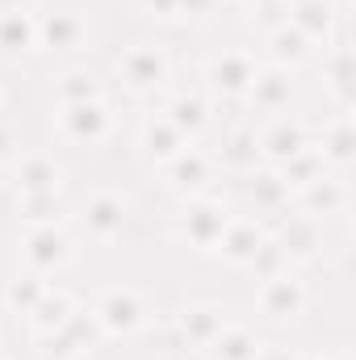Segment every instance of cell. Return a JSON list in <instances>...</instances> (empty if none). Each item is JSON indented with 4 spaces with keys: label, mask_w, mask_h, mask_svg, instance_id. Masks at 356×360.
<instances>
[{
    "label": "cell",
    "mask_w": 356,
    "mask_h": 360,
    "mask_svg": "<svg viewBox=\"0 0 356 360\" xmlns=\"http://www.w3.org/2000/svg\"><path fill=\"white\" fill-rule=\"evenodd\" d=\"M101 25L96 13L80 0H51L38 4V55L59 63H80L96 51Z\"/></svg>",
    "instance_id": "6da1fadb"
},
{
    "label": "cell",
    "mask_w": 356,
    "mask_h": 360,
    "mask_svg": "<svg viewBox=\"0 0 356 360\" xmlns=\"http://www.w3.org/2000/svg\"><path fill=\"white\" fill-rule=\"evenodd\" d=\"M113 80L139 105H160V96L177 80V59L160 38H134L113 55Z\"/></svg>",
    "instance_id": "7a4b0ae2"
},
{
    "label": "cell",
    "mask_w": 356,
    "mask_h": 360,
    "mask_svg": "<svg viewBox=\"0 0 356 360\" xmlns=\"http://www.w3.org/2000/svg\"><path fill=\"white\" fill-rule=\"evenodd\" d=\"M92 319L101 323V331L109 340H134L143 331H151L160 319H164V306L151 289H139V285H109V289H96L89 302Z\"/></svg>",
    "instance_id": "3957f363"
},
{
    "label": "cell",
    "mask_w": 356,
    "mask_h": 360,
    "mask_svg": "<svg viewBox=\"0 0 356 360\" xmlns=\"http://www.w3.org/2000/svg\"><path fill=\"white\" fill-rule=\"evenodd\" d=\"M130 214H134L130 193L117 184H96L80 197V205H72V222H76L80 239L92 248H113L126 235Z\"/></svg>",
    "instance_id": "277c9868"
},
{
    "label": "cell",
    "mask_w": 356,
    "mask_h": 360,
    "mask_svg": "<svg viewBox=\"0 0 356 360\" xmlns=\"http://www.w3.org/2000/svg\"><path fill=\"white\" fill-rule=\"evenodd\" d=\"M51 130L63 147H80V151H96L109 147L122 130V113L109 96L101 101H80V105H59L51 117Z\"/></svg>",
    "instance_id": "5b68a950"
},
{
    "label": "cell",
    "mask_w": 356,
    "mask_h": 360,
    "mask_svg": "<svg viewBox=\"0 0 356 360\" xmlns=\"http://www.w3.org/2000/svg\"><path fill=\"white\" fill-rule=\"evenodd\" d=\"M310 302H314V289L306 281V272L285 269L276 276L256 281V293H252V314L256 323L265 327H298L306 314H310Z\"/></svg>",
    "instance_id": "8992f818"
},
{
    "label": "cell",
    "mask_w": 356,
    "mask_h": 360,
    "mask_svg": "<svg viewBox=\"0 0 356 360\" xmlns=\"http://www.w3.org/2000/svg\"><path fill=\"white\" fill-rule=\"evenodd\" d=\"M231 218H235V205L222 193H201V197L177 201V210H172V239L180 248L197 252V256H210Z\"/></svg>",
    "instance_id": "52a82bcc"
},
{
    "label": "cell",
    "mask_w": 356,
    "mask_h": 360,
    "mask_svg": "<svg viewBox=\"0 0 356 360\" xmlns=\"http://www.w3.org/2000/svg\"><path fill=\"white\" fill-rule=\"evenodd\" d=\"M256 68H260V55L248 51V46L214 51L197 68V89L205 92L214 105H235L239 109V101L248 96L252 80H256Z\"/></svg>",
    "instance_id": "ba28073f"
},
{
    "label": "cell",
    "mask_w": 356,
    "mask_h": 360,
    "mask_svg": "<svg viewBox=\"0 0 356 360\" xmlns=\"http://www.w3.org/2000/svg\"><path fill=\"white\" fill-rule=\"evenodd\" d=\"M80 256V239L68 226H34V231H17V269L55 281L59 272H68Z\"/></svg>",
    "instance_id": "9c48e42d"
},
{
    "label": "cell",
    "mask_w": 356,
    "mask_h": 360,
    "mask_svg": "<svg viewBox=\"0 0 356 360\" xmlns=\"http://www.w3.org/2000/svg\"><path fill=\"white\" fill-rule=\"evenodd\" d=\"M231 306L214 302V297H189L164 310V327L177 335V344L184 348V356H201L210 348V340L231 323Z\"/></svg>",
    "instance_id": "30bf717a"
},
{
    "label": "cell",
    "mask_w": 356,
    "mask_h": 360,
    "mask_svg": "<svg viewBox=\"0 0 356 360\" xmlns=\"http://www.w3.org/2000/svg\"><path fill=\"white\" fill-rule=\"evenodd\" d=\"M160 193L172 197V201H189V197H201V193H214L218 184V164H214V151L205 143H189L180 155H172L164 168L151 172Z\"/></svg>",
    "instance_id": "8fae6325"
},
{
    "label": "cell",
    "mask_w": 356,
    "mask_h": 360,
    "mask_svg": "<svg viewBox=\"0 0 356 360\" xmlns=\"http://www.w3.org/2000/svg\"><path fill=\"white\" fill-rule=\"evenodd\" d=\"M231 205H235L239 214H252V218H260V222L272 226L281 214L293 210V193H289V184L281 180L276 168L260 164V168L235 176V197H231Z\"/></svg>",
    "instance_id": "7c38bea8"
},
{
    "label": "cell",
    "mask_w": 356,
    "mask_h": 360,
    "mask_svg": "<svg viewBox=\"0 0 356 360\" xmlns=\"http://www.w3.org/2000/svg\"><path fill=\"white\" fill-rule=\"evenodd\" d=\"M268 231H272V239L281 243L289 269L306 272V269H314V264H323V256H327V222L289 210V214H281Z\"/></svg>",
    "instance_id": "4fadbf2b"
},
{
    "label": "cell",
    "mask_w": 356,
    "mask_h": 360,
    "mask_svg": "<svg viewBox=\"0 0 356 360\" xmlns=\"http://www.w3.org/2000/svg\"><path fill=\"white\" fill-rule=\"evenodd\" d=\"M68 164L46 151V147H30L21 151L8 168H4V184L8 197H21V193H68Z\"/></svg>",
    "instance_id": "5bb4252c"
},
{
    "label": "cell",
    "mask_w": 356,
    "mask_h": 360,
    "mask_svg": "<svg viewBox=\"0 0 356 360\" xmlns=\"http://www.w3.org/2000/svg\"><path fill=\"white\" fill-rule=\"evenodd\" d=\"M151 109H160L177 126L180 134H184V143H205L214 134V122H218V105L197 84H180V89L172 84L160 96V105H151Z\"/></svg>",
    "instance_id": "9a60e30c"
},
{
    "label": "cell",
    "mask_w": 356,
    "mask_h": 360,
    "mask_svg": "<svg viewBox=\"0 0 356 360\" xmlns=\"http://www.w3.org/2000/svg\"><path fill=\"white\" fill-rule=\"evenodd\" d=\"M256 134H260V164H268V168H281L285 160L314 147V122H306L298 113H276V117L256 122Z\"/></svg>",
    "instance_id": "2e32d148"
},
{
    "label": "cell",
    "mask_w": 356,
    "mask_h": 360,
    "mask_svg": "<svg viewBox=\"0 0 356 360\" xmlns=\"http://www.w3.org/2000/svg\"><path fill=\"white\" fill-rule=\"evenodd\" d=\"M293 89H298V72L276 68V63H260V68H256V80H252V89H248V96L239 101V117H248V122H265V117L285 113L289 101H293Z\"/></svg>",
    "instance_id": "e0dca14e"
},
{
    "label": "cell",
    "mask_w": 356,
    "mask_h": 360,
    "mask_svg": "<svg viewBox=\"0 0 356 360\" xmlns=\"http://www.w3.org/2000/svg\"><path fill=\"white\" fill-rule=\"evenodd\" d=\"M38 55V4L34 0H0V59L30 63Z\"/></svg>",
    "instance_id": "ac0fdd59"
},
{
    "label": "cell",
    "mask_w": 356,
    "mask_h": 360,
    "mask_svg": "<svg viewBox=\"0 0 356 360\" xmlns=\"http://www.w3.org/2000/svg\"><path fill=\"white\" fill-rule=\"evenodd\" d=\"M314 151L327 172L348 176L356 164V126L352 109H331L323 122H314Z\"/></svg>",
    "instance_id": "d6986e66"
},
{
    "label": "cell",
    "mask_w": 356,
    "mask_h": 360,
    "mask_svg": "<svg viewBox=\"0 0 356 360\" xmlns=\"http://www.w3.org/2000/svg\"><path fill=\"white\" fill-rule=\"evenodd\" d=\"M184 147H189L184 134H180L160 109H143V117H139V126H134V160H139L147 172L164 168V164H168L172 155H180Z\"/></svg>",
    "instance_id": "ffe728a7"
},
{
    "label": "cell",
    "mask_w": 356,
    "mask_h": 360,
    "mask_svg": "<svg viewBox=\"0 0 356 360\" xmlns=\"http://www.w3.org/2000/svg\"><path fill=\"white\" fill-rule=\"evenodd\" d=\"M214 164L222 176H243L252 168H260V134H256V122L248 117H235L222 126L218 143H214Z\"/></svg>",
    "instance_id": "44dd1931"
},
{
    "label": "cell",
    "mask_w": 356,
    "mask_h": 360,
    "mask_svg": "<svg viewBox=\"0 0 356 360\" xmlns=\"http://www.w3.org/2000/svg\"><path fill=\"white\" fill-rule=\"evenodd\" d=\"M268 239V222H260V218H252V214H239L235 210V218L227 222V231L218 235V243H214V260H222L227 269L243 272L248 264H252V256L260 252V243Z\"/></svg>",
    "instance_id": "7402d4cb"
},
{
    "label": "cell",
    "mask_w": 356,
    "mask_h": 360,
    "mask_svg": "<svg viewBox=\"0 0 356 360\" xmlns=\"http://www.w3.org/2000/svg\"><path fill=\"white\" fill-rule=\"evenodd\" d=\"M293 210L306 214V218H319V222H331V218H344L352 210V188L348 176H336V172H323L319 180H310L306 188L293 193Z\"/></svg>",
    "instance_id": "603a6c76"
},
{
    "label": "cell",
    "mask_w": 356,
    "mask_h": 360,
    "mask_svg": "<svg viewBox=\"0 0 356 360\" xmlns=\"http://www.w3.org/2000/svg\"><path fill=\"white\" fill-rule=\"evenodd\" d=\"M314 63H319V76H323V92H327V101H331V109H352V42H348V30L344 34H336V42H327L319 55H314Z\"/></svg>",
    "instance_id": "cb8c5ba5"
},
{
    "label": "cell",
    "mask_w": 356,
    "mask_h": 360,
    "mask_svg": "<svg viewBox=\"0 0 356 360\" xmlns=\"http://www.w3.org/2000/svg\"><path fill=\"white\" fill-rule=\"evenodd\" d=\"M285 21H289L293 30H302V34L323 51L327 42H336V34L348 30L352 17H340L327 0H285Z\"/></svg>",
    "instance_id": "d4e9b609"
},
{
    "label": "cell",
    "mask_w": 356,
    "mask_h": 360,
    "mask_svg": "<svg viewBox=\"0 0 356 360\" xmlns=\"http://www.w3.org/2000/svg\"><path fill=\"white\" fill-rule=\"evenodd\" d=\"M8 218L17 222V231L68 226L72 222V201H68V193H21V197H8Z\"/></svg>",
    "instance_id": "484cf974"
},
{
    "label": "cell",
    "mask_w": 356,
    "mask_h": 360,
    "mask_svg": "<svg viewBox=\"0 0 356 360\" xmlns=\"http://www.w3.org/2000/svg\"><path fill=\"white\" fill-rule=\"evenodd\" d=\"M314 55H319V46H314L302 30H293L289 21H281V25H272L268 34H260V63H276V68L298 72V68L314 63Z\"/></svg>",
    "instance_id": "4316f807"
},
{
    "label": "cell",
    "mask_w": 356,
    "mask_h": 360,
    "mask_svg": "<svg viewBox=\"0 0 356 360\" xmlns=\"http://www.w3.org/2000/svg\"><path fill=\"white\" fill-rule=\"evenodd\" d=\"M101 96H109V84H105V76L92 68L89 59L63 63V68L55 72V80H51V101H55V109H59V105H80V101H101Z\"/></svg>",
    "instance_id": "83f0119b"
},
{
    "label": "cell",
    "mask_w": 356,
    "mask_h": 360,
    "mask_svg": "<svg viewBox=\"0 0 356 360\" xmlns=\"http://www.w3.org/2000/svg\"><path fill=\"white\" fill-rule=\"evenodd\" d=\"M80 297L68 289V285H46V293L38 297V306L25 314V331L30 340H46V335H59L68 327V319L76 314Z\"/></svg>",
    "instance_id": "f1b7e54d"
},
{
    "label": "cell",
    "mask_w": 356,
    "mask_h": 360,
    "mask_svg": "<svg viewBox=\"0 0 356 360\" xmlns=\"http://www.w3.org/2000/svg\"><path fill=\"white\" fill-rule=\"evenodd\" d=\"M260 344H265V335H260L252 323L231 319V323L210 340V348L201 352V360H256Z\"/></svg>",
    "instance_id": "f546056e"
},
{
    "label": "cell",
    "mask_w": 356,
    "mask_h": 360,
    "mask_svg": "<svg viewBox=\"0 0 356 360\" xmlns=\"http://www.w3.org/2000/svg\"><path fill=\"white\" fill-rule=\"evenodd\" d=\"M46 276H34V272H25V269H17L4 285H0V310L8 314V319H21L25 323V314L38 306V297L46 293Z\"/></svg>",
    "instance_id": "4dcf8cb0"
},
{
    "label": "cell",
    "mask_w": 356,
    "mask_h": 360,
    "mask_svg": "<svg viewBox=\"0 0 356 360\" xmlns=\"http://www.w3.org/2000/svg\"><path fill=\"white\" fill-rule=\"evenodd\" d=\"M63 335H68V340L76 344V352H80L84 360H92L96 352H101V348H105V344H109V335L101 331V323L92 319V310L84 306V302H80V306H76V314L68 319V327H63Z\"/></svg>",
    "instance_id": "1f68e13d"
},
{
    "label": "cell",
    "mask_w": 356,
    "mask_h": 360,
    "mask_svg": "<svg viewBox=\"0 0 356 360\" xmlns=\"http://www.w3.org/2000/svg\"><path fill=\"white\" fill-rule=\"evenodd\" d=\"M276 172H281V180L289 184V193H298V188H306L310 180H319L323 172H327V168H323V160H319V151H314V147H306L302 155H293V160H285V164H281Z\"/></svg>",
    "instance_id": "d6a6232c"
},
{
    "label": "cell",
    "mask_w": 356,
    "mask_h": 360,
    "mask_svg": "<svg viewBox=\"0 0 356 360\" xmlns=\"http://www.w3.org/2000/svg\"><path fill=\"white\" fill-rule=\"evenodd\" d=\"M289 269V260H285V252H281V243L272 239V231H268V239L260 243V252L252 256V264H248V276L252 281H265V276H276V272H285Z\"/></svg>",
    "instance_id": "836d02e7"
},
{
    "label": "cell",
    "mask_w": 356,
    "mask_h": 360,
    "mask_svg": "<svg viewBox=\"0 0 356 360\" xmlns=\"http://www.w3.org/2000/svg\"><path fill=\"white\" fill-rule=\"evenodd\" d=\"M25 151V139H21V122L13 113H0V172Z\"/></svg>",
    "instance_id": "e575fe53"
},
{
    "label": "cell",
    "mask_w": 356,
    "mask_h": 360,
    "mask_svg": "<svg viewBox=\"0 0 356 360\" xmlns=\"http://www.w3.org/2000/svg\"><path fill=\"white\" fill-rule=\"evenodd\" d=\"M130 8L151 25H180V0H130Z\"/></svg>",
    "instance_id": "d590c367"
},
{
    "label": "cell",
    "mask_w": 356,
    "mask_h": 360,
    "mask_svg": "<svg viewBox=\"0 0 356 360\" xmlns=\"http://www.w3.org/2000/svg\"><path fill=\"white\" fill-rule=\"evenodd\" d=\"M222 0H180V25H201L210 17H218Z\"/></svg>",
    "instance_id": "8d00e7d4"
},
{
    "label": "cell",
    "mask_w": 356,
    "mask_h": 360,
    "mask_svg": "<svg viewBox=\"0 0 356 360\" xmlns=\"http://www.w3.org/2000/svg\"><path fill=\"white\" fill-rule=\"evenodd\" d=\"M302 356H306V352L293 348V344H285V340H265L260 352H256V360H302Z\"/></svg>",
    "instance_id": "74e56055"
},
{
    "label": "cell",
    "mask_w": 356,
    "mask_h": 360,
    "mask_svg": "<svg viewBox=\"0 0 356 360\" xmlns=\"http://www.w3.org/2000/svg\"><path fill=\"white\" fill-rule=\"evenodd\" d=\"M314 356H319V360H356L348 344H336V348H327V352H314Z\"/></svg>",
    "instance_id": "f35d334b"
},
{
    "label": "cell",
    "mask_w": 356,
    "mask_h": 360,
    "mask_svg": "<svg viewBox=\"0 0 356 360\" xmlns=\"http://www.w3.org/2000/svg\"><path fill=\"white\" fill-rule=\"evenodd\" d=\"M243 13H252V8H272V4H281V0H235Z\"/></svg>",
    "instance_id": "ab89813d"
},
{
    "label": "cell",
    "mask_w": 356,
    "mask_h": 360,
    "mask_svg": "<svg viewBox=\"0 0 356 360\" xmlns=\"http://www.w3.org/2000/svg\"><path fill=\"white\" fill-rule=\"evenodd\" d=\"M327 4H331L340 17H352V4H356V0H327Z\"/></svg>",
    "instance_id": "60d3db41"
},
{
    "label": "cell",
    "mask_w": 356,
    "mask_h": 360,
    "mask_svg": "<svg viewBox=\"0 0 356 360\" xmlns=\"http://www.w3.org/2000/svg\"><path fill=\"white\" fill-rule=\"evenodd\" d=\"M0 113H8V92H4V84H0Z\"/></svg>",
    "instance_id": "b9f144b4"
},
{
    "label": "cell",
    "mask_w": 356,
    "mask_h": 360,
    "mask_svg": "<svg viewBox=\"0 0 356 360\" xmlns=\"http://www.w3.org/2000/svg\"><path fill=\"white\" fill-rule=\"evenodd\" d=\"M0 360H17V356H0Z\"/></svg>",
    "instance_id": "7bdbcfd3"
},
{
    "label": "cell",
    "mask_w": 356,
    "mask_h": 360,
    "mask_svg": "<svg viewBox=\"0 0 356 360\" xmlns=\"http://www.w3.org/2000/svg\"><path fill=\"white\" fill-rule=\"evenodd\" d=\"M0 184H4V172H0Z\"/></svg>",
    "instance_id": "ee69618b"
}]
</instances>
